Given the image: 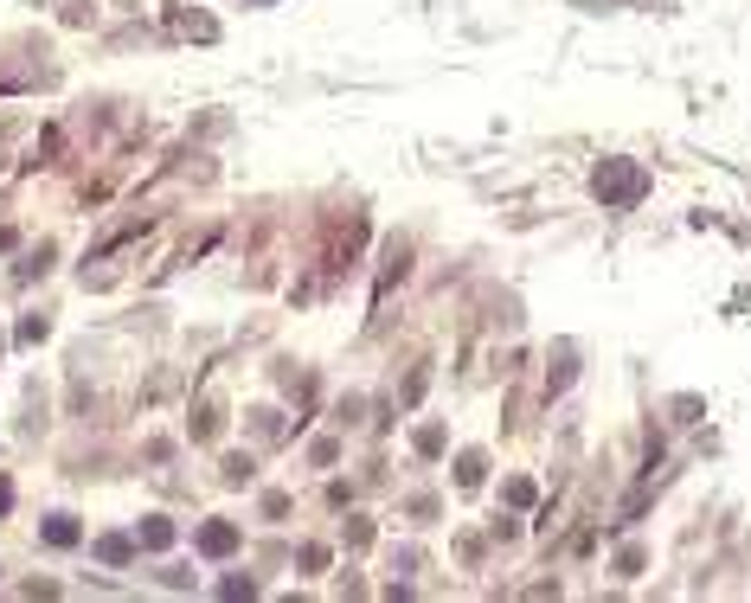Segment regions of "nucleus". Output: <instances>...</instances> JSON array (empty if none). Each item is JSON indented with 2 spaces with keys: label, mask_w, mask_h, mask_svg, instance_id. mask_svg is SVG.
<instances>
[{
  "label": "nucleus",
  "mask_w": 751,
  "mask_h": 603,
  "mask_svg": "<svg viewBox=\"0 0 751 603\" xmlns=\"http://www.w3.org/2000/svg\"><path fill=\"white\" fill-rule=\"evenodd\" d=\"M591 187H597V199H604V206H630V199H642L649 174H642V168H623V161H604Z\"/></svg>",
  "instance_id": "f257e3e1"
},
{
  "label": "nucleus",
  "mask_w": 751,
  "mask_h": 603,
  "mask_svg": "<svg viewBox=\"0 0 751 603\" xmlns=\"http://www.w3.org/2000/svg\"><path fill=\"white\" fill-rule=\"evenodd\" d=\"M199 552H206V559H232L238 552V526L232 520H206V526H199Z\"/></svg>",
  "instance_id": "f03ea898"
},
{
  "label": "nucleus",
  "mask_w": 751,
  "mask_h": 603,
  "mask_svg": "<svg viewBox=\"0 0 751 603\" xmlns=\"http://www.w3.org/2000/svg\"><path fill=\"white\" fill-rule=\"evenodd\" d=\"M78 540H84V533H78L71 513H52V520H45V546H78Z\"/></svg>",
  "instance_id": "7ed1b4c3"
},
{
  "label": "nucleus",
  "mask_w": 751,
  "mask_h": 603,
  "mask_svg": "<svg viewBox=\"0 0 751 603\" xmlns=\"http://www.w3.org/2000/svg\"><path fill=\"white\" fill-rule=\"evenodd\" d=\"M97 559H103V565H128V559H135V540H122V533H103V540H97Z\"/></svg>",
  "instance_id": "20e7f679"
},
{
  "label": "nucleus",
  "mask_w": 751,
  "mask_h": 603,
  "mask_svg": "<svg viewBox=\"0 0 751 603\" xmlns=\"http://www.w3.org/2000/svg\"><path fill=\"white\" fill-rule=\"evenodd\" d=\"M142 546H148V552H167V546H174V526H167L161 513H148V520H142Z\"/></svg>",
  "instance_id": "39448f33"
},
{
  "label": "nucleus",
  "mask_w": 751,
  "mask_h": 603,
  "mask_svg": "<svg viewBox=\"0 0 751 603\" xmlns=\"http://www.w3.org/2000/svg\"><path fill=\"white\" fill-rule=\"evenodd\" d=\"M174 33H186V39H213V20H199V14H174Z\"/></svg>",
  "instance_id": "423d86ee"
},
{
  "label": "nucleus",
  "mask_w": 751,
  "mask_h": 603,
  "mask_svg": "<svg viewBox=\"0 0 751 603\" xmlns=\"http://www.w3.org/2000/svg\"><path fill=\"white\" fill-rule=\"evenodd\" d=\"M7 507H14V482H7V475H0V513H7Z\"/></svg>",
  "instance_id": "0eeeda50"
}]
</instances>
